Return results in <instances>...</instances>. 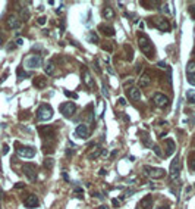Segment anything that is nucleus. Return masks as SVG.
Segmentation results:
<instances>
[{"label": "nucleus", "mask_w": 195, "mask_h": 209, "mask_svg": "<svg viewBox=\"0 0 195 209\" xmlns=\"http://www.w3.org/2000/svg\"><path fill=\"white\" fill-rule=\"evenodd\" d=\"M60 112H62L63 117L66 118H71L73 113L76 112V105L73 102H66L63 103V105H60Z\"/></svg>", "instance_id": "423d86ee"}, {"label": "nucleus", "mask_w": 195, "mask_h": 209, "mask_svg": "<svg viewBox=\"0 0 195 209\" xmlns=\"http://www.w3.org/2000/svg\"><path fill=\"white\" fill-rule=\"evenodd\" d=\"M158 66L163 68V69H167V66H166V63H164V62H158Z\"/></svg>", "instance_id": "79ce46f5"}, {"label": "nucleus", "mask_w": 195, "mask_h": 209, "mask_svg": "<svg viewBox=\"0 0 195 209\" xmlns=\"http://www.w3.org/2000/svg\"><path fill=\"white\" fill-rule=\"evenodd\" d=\"M22 171L24 174L27 175V178L31 181H35L37 180V171H35V165H31V164H25L22 166Z\"/></svg>", "instance_id": "9d476101"}, {"label": "nucleus", "mask_w": 195, "mask_h": 209, "mask_svg": "<svg viewBox=\"0 0 195 209\" xmlns=\"http://www.w3.org/2000/svg\"><path fill=\"white\" fill-rule=\"evenodd\" d=\"M3 155H8V152H9V146H8V144H3Z\"/></svg>", "instance_id": "ea45409f"}, {"label": "nucleus", "mask_w": 195, "mask_h": 209, "mask_svg": "<svg viewBox=\"0 0 195 209\" xmlns=\"http://www.w3.org/2000/svg\"><path fill=\"white\" fill-rule=\"evenodd\" d=\"M100 209H107V206H100Z\"/></svg>", "instance_id": "5fc2aeb1"}, {"label": "nucleus", "mask_w": 195, "mask_h": 209, "mask_svg": "<svg viewBox=\"0 0 195 209\" xmlns=\"http://www.w3.org/2000/svg\"><path fill=\"white\" fill-rule=\"evenodd\" d=\"M43 152L46 155H52L53 152H54V146H53L52 141H47V143H44L43 144Z\"/></svg>", "instance_id": "4be33fe9"}, {"label": "nucleus", "mask_w": 195, "mask_h": 209, "mask_svg": "<svg viewBox=\"0 0 195 209\" xmlns=\"http://www.w3.org/2000/svg\"><path fill=\"white\" fill-rule=\"evenodd\" d=\"M151 24L154 25L156 28L160 29V31H169V29H170V24H169L166 19L158 18V16H154V18H151Z\"/></svg>", "instance_id": "6e6552de"}, {"label": "nucleus", "mask_w": 195, "mask_h": 209, "mask_svg": "<svg viewBox=\"0 0 195 209\" xmlns=\"http://www.w3.org/2000/svg\"><path fill=\"white\" fill-rule=\"evenodd\" d=\"M25 184L24 183H18V184H15V189H24Z\"/></svg>", "instance_id": "a19ab883"}, {"label": "nucleus", "mask_w": 195, "mask_h": 209, "mask_svg": "<svg viewBox=\"0 0 195 209\" xmlns=\"http://www.w3.org/2000/svg\"><path fill=\"white\" fill-rule=\"evenodd\" d=\"M75 134L79 138H82V140H85L87 137H88V127L85 125V124H79V125L76 127L75 130Z\"/></svg>", "instance_id": "4468645a"}, {"label": "nucleus", "mask_w": 195, "mask_h": 209, "mask_svg": "<svg viewBox=\"0 0 195 209\" xmlns=\"http://www.w3.org/2000/svg\"><path fill=\"white\" fill-rule=\"evenodd\" d=\"M87 39L90 40L91 43H94V44H97V43H98V37H97V34H95L94 31H91V33H88V35H87Z\"/></svg>", "instance_id": "cd10ccee"}, {"label": "nucleus", "mask_w": 195, "mask_h": 209, "mask_svg": "<svg viewBox=\"0 0 195 209\" xmlns=\"http://www.w3.org/2000/svg\"><path fill=\"white\" fill-rule=\"evenodd\" d=\"M24 205H25V208L34 209V208H37L38 205H40V200H38V197L35 195H29L28 197L24 200Z\"/></svg>", "instance_id": "ddd939ff"}, {"label": "nucleus", "mask_w": 195, "mask_h": 209, "mask_svg": "<svg viewBox=\"0 0 195 209\" xmlns=\"http://www.w3.org/2000/svg\"><path fill=\"white\" fill-rule=\"evenodd\" d=\"M160 9H162V12L163 13H170V9H169V5H167V3H162V8H160Z\"/></svg>", "instance_id": "473e14b6"}, {"label": "nucleus", "mask_w": 195, "mask_h": 209, "mask_svg": "<svg viewBox=\"0 0 195 209\" xmlns=\"http://www.w3.org/2000/svg\"><path fill=\"white\" fill-rule=\"evenodd\" d=\"M24 65L27 66V68H40L41 65H43V58L40 56V55H29V56H27L24 60Z\"/></svg>", "instance_id": "7ed1b4c3"}, {"label": "nucleus", "mask_w": 195, "mask_h": 209, "mask_svg": "<svg viewBox=\"0 0 195 209\" xmlns=\"http://www.w3.org/2000/svg\"><path fill=\"white\" fill-rule=\"evenodd\" d=\"M144 172L152 180H158V178H163L166 175V171L163 168H154V166H144Z\"/></svg>", "instance_id": "20e7f679"}, {"label": "nucleus", "mask_w": 195, "mask_h": 209, "mask_svg": "<svg viewBox=\"0 0 195 209\" xmlns=\"http://www.w3.org/2000/svg\"><path fill=\"white\" fill-rule=\"evenodd\" d=\"M164 143H166V147H167L166 155H172V153H175V150H176V143L172 140V138H167Z\"/></svg>", "instance_id": "6ab92c4d"}, {"label": "nucleus", "mask_w": 195, "mask_h": 209, "mask_svg": "<svg viewBox=\"0 0 195 209\" xmlns=\"http://www.w3.org/2000/svg\"><path fill=\"white\" fill-rule=\"evenodd\" d=\"M119 103H120V105H126V100L120 97V99H119Z\"/></svg>", "instance_id": "49530a36"}, {"label": "nucleus", "mask_w": 195, "mask_h": 209, "mask_svg": "<svg viewBox=\"0 0 195 209\" xmlns=\"http://www.w3.org/2000/svg\"><path fill=\"white\" fill-rule=\"evenodd\" d=\"M6 24H8V28L9 29H19L21 28V21H19L18 16H15V15H10L9 18L6 19Z\"/></svg>", "instance_id": "f8f14e48"}, {"label": "nucleus", "mask_w": 195, "mask_h": 209, "mask_svg": "<svg viewBox=\"0 0 195 209\" xmlns=\"http://www.w3.org/2000/svg\"><path fill=\"white\" fill-rule=\"evenodd\" d=\"M186 72H188V75H195V62L194 60L188 62V65H186Z\"/></svg>", "instance_id": "a878e982"}, {"label": "nucleus", "mask_w": 195, "mask_h": 209, "mask_svg": "<svg viewBox=\"0 0 195 209\" xmlns=\"http://www.w3.org/2000/svg\"><path fill=\"white\" fill-rule=\"evenodd\" d=\"M38 133L41 134V137L46 141H52L54 138V127H52V125L38 127Z\"/></svg>", "instance_id": "39448f33"}, {"label": "nucleus", "mask_w": 195, "mask_h": 209, "mask_svg": "<svg viewBox=\"0 0 195 209\" xmlns=\"http://www.w3.org/2000/svg\"><path fill=\"white\" fill-rule=\"evenodd\" d=\"M191 158H192V159H194V160H195V150H194V152H192V153H191Z\"/></svg>", "instance_id": "603ef678"}, {"label": "nucleus", "mask_w": 195, "mask_h": 209, "mask_svg": "<svg viewBox=\"0 0 195 209\" xmlns=\"http://www.w3.org/2000/svg\"><path fill=\"white\" fill-rule=\"evenodd\" d=\"M3 199V191H2V189H0V200Z\"/></svg>", "instance_id": "864d4df0"}, {"label": "nucleus", "mask_w": 195, "mask_h": 209, "mask_svg": "<svg viewBox=\"0 0 195 209\" xmlns=\"http://www.w3.org/2000/svg\"><path fill=\"white\" fill-rule=\"evenodd\" d=\"M188 83L191 86H195V75H188Z\"/></svg>", "instance_id": "c9c22d12"}, {"label": "nucleus", "mask_w": 195, "mask_h": 209, "mask_svg": "<svg viewBox=\"0 0 195 209\" xmlns=\"http://www.w3.org/2000/svg\"><path fill=\"white\" fill-rule=\"evenodd\" d=\"M186 99L189 103H195V90H189L186 93Z\"/></svg>", "instance_id": "c756f323"}, {"label": "nucleus", "mask_w": 195, "mask_h": 209, "mask_svg": "<svg viewBox=\"0 0 195 209\" xmlns=\"http://www.w3.org/2000/svg\"><path fill=\"white\" fill-rule=\"evenodd\" d=\"M43 166L44 168H47V170H52L53 166H54V159H52V158H46V159L43 160Z\"/></svg>", "instance_id": "393cba45"}, {"label": "nucleus", "mask_w": 195, "mask_h": 209, "mask_svg": "<svg viewBox=\"0 0 195 209\" xmlns=\"http://www.w3.org/2000/svg\"><path fill=\"white\" fill-rule=\"evenodd\" d=\"M101 49L106 50V52H112V50H113V46L110 43H103L101 44Z\"/></svg>", "instance_id": "2f4dec72"}, {"label": "nucleus", "mask_w": 195, "mask_h": 209, "mask_svg": "<svg viewBox=\"0 0 195 209\" xmlns=\"http://www.w3.org/2000/svg\"><path fill=\"white\" fill-rule=\"evenodd\" d=\"M34 86L38 88H44L46 86H47V80H46V77H35L34 78Z\"/></svg>", "instance_id": "aec40b11"}, {"label": "nucleus", "mask_w": 195, "mask_h": 209, "mask_svg": "<svg viewBox=\"0 0 195 209\" xmlns=\"http://www.w3.org/2000/svg\"><path fill=\"white\" fill-rule=\"evenodd\" d=\"M150 83H151V78H150V74H148V72L142 74V75H141V78H139V81H138L139 87H147Z\"/></svg>", "instance_id": "412c9836"}, {"label": "nucleus", "mask_w": 195, "mask_h": 209, "mask_svg": "<svg viewBox=\"0 0 195 209\" xmlns=\"http://www.w3.org/2000/svg\"><path fill=\"white\" fill-rule=\"evenodd\" d=\"M138 46H139V49L142 50V53L145 55V56H148V58H152V56H154V47H152L150 39H148L147 35L141 34V33L138 34Z\"/></svg>", "instance_id": "f257e3e1"}, {"label": "nucleus", "mask_w": 195, "mask_h": 209, "mask_svg": "<svg viewBox=\"0 0 195 209\" xmlns=\"http://www.w3.org/2000/svg\"><path fill=\"white\" fill-rule=\"evenodd\" d=\"M35 117H37L38 121H48V119H52V117H53V109L48 106L47 103H43V105L37 109Z\"/></svg>", "instance_id": "f03ea898"}, {"label": "nucleus", "mask_w": 195, "mask_h": 209, "mask_svg": "<svg viewBox=\"0 0 195 209\" xmlns=\"http://www.w3.org/2000/svg\"><path fill=\"white\" fill-rule=\"evenodd\" d=\"M152 102L160 107H166L169 105V97H167L166 94H163V93H156L152 96Z\"/></svg>", "instance_id": "9b49d317"}, {"label": "nucleus", "mask_w": 195, "mask_h": 209, "mask_svg": "<svg viewBox=\"0 0 195 209\" xmlns=\"http://www.w3.org/2000/svg\"><path fill=\"white\" fill-rule=\"evenodd\" d=\"M135 83V78H129L128 81H125L123 83V87H128V86H131V84Z\"/></svg>", "instance_id": "e433bc0d"}, {"label": "nucleus", "mask_w": 195, "mask_h": 209, "mask_svg": "<svg viewBox=\"0 0 195 209\" xmlns=\"http://www.w3.org/2000/svg\"><path fill=\"white\" fill-rule=\"evenodd\" d=\"M16 44H18V46H22V44H24V40H22V39H18V40H16Z\"/></svg>", "instance_id": "37998d69"}, {"label": "nucleus", "mask_w": 195, "mask_h": 209, "mask_svg": "<svg viewBox=\"0 0 195 209\" xmlns=\"http://www.w3.org/2000/svg\"><path fill=\"white\" fill-rule=\"evenodd\" d=\"M139 208L141 209H152V197L151 196H145V197L139 202Z\"/></svg>", "instance_id": "dca6fc26"}, {"label": "nucleus", "mask_w": 195, "mask_h": 209, "mask_svg": "<svg viewBox=\"0 0 195 209\" xmlns=\"http://www.w3.org/2000/svg\"><path fill=\"white\" fill-rule=\"evenodd\" d=\"M189 168H191V170H192V171L195 172V160L192 159V158L189 159Z\"/></svg>", "instance_id": "4c0bfd02"}, {"label": "nucleus", "mask_w": 195, "mask_h": 209, "mask_svg": "<svg viewBox=\"0 0 195 209\" xmlns=\"http://www.w3.org/2000/svg\"><path fill=\"white\" fill-rule=\"evenodd\" d=\"M44 71H46L47 75H52V74L54 72V66H53V63H47V65L44 66Z\"/></svg>", "instance_id": "7c9ffc66"}, {"label": "nucleus", "mask_w": 195, "mask_h": 209, "mask_svg": "<svg viewBox=\"0 0 195 209\" xmlns=\"http://www.w3.org/2000/svg\"><path fill=\"white\" fill-rule=\"evenodd\" d=\"M154 153H156L157 156H160V158H163V156H164V153H163L162 149H160L158 146H154Z\"/></svg>", "instance_id": "72a5a7b5"}, {"label": "nucleus", "mask_w": 195, "mask_h": 209, "mask_svg": "<svg viewBox=\"0 0 195 209\" xmlns=\"http://www.w3.org/2000/svg\"><path fill=\"white\" fill-rule=\"evenodd\" d=\"M98 174H100V175H106V170H100V171H98Z\"/></svg>", "instance_id": "09e8293b"}, {"label": "nucleus", "mask_w": 195, "mask_h": 209, "mask_svg": "<svg viewBox=\"0 0 195 209\" xmlns=\"http://www.w3.org/2000/svg\"><path fill=\"white\" fill-rule=\"evenodd\" d=\"M179 172H181V158L176 156L175 159L172 160V164H170V177H172V180H176L178 177H179Z\"/></svg>", "instance_id": "0eeeda50"}, {"label": "nucleus", "mask_w": 195, "mask_h": 209, "mask_svg": "<svg viewBox=\"0 0 195 209\" xmlns=\"http://www.w3.org/2000/svg\"><path fill=\"white\" fill-rule=\"evenodd\" d=\"M16 74H18V78H19V80H24V78L31 77V74H29V72H25V71H24L22 68H18Z\"/></svg>", "instance_id": "bb28decb"}, {"label": "nucleus", "mask_w": 195, "mask_h": 209, "mask_svg": "<svg viewBox=\"0 0 195 209\" xmlns=\"http://www.w3.org/2000/svg\"><path fill=\"white\" fill-rule=\"evenodd\" d=\"M72 153H73V152H72V150H71V149H68V150H66V155H68V156H71V155H72Z\"/></svg>", "instance_id": "8fccbe9b"}, {"label": "nucleus", "mask_w": 195, "mask_h": 209, "mask_svg": "<svg viewBox=\"0 0 195 209\" xmlns=\"http://www.w3.org/2000/svg\"><path fill=\"white\" fill-rule=\"evenodd\" d=\"M19 15H21V19L22 21H28L29 19V9L28 8H22L21 12H19Z\"/></svg>", "instance_id": "b1692460"}, {"label": "nucleus", "mask_w": 195, "mask_h": 209, "mask_svg": "<svg viewBox=\"0 0 195 209\" xmlns=\"http://www.w3.org/2000/svg\"><path fill=\"white\" fill-rule=\"evenodd\" d=\"M37 22H38L40 25H44L46 22H47V18H46V16H40V18L37 19Z\"/></svg>", "instance_id": "f704fd0d"}, {"label": "nucleus", "mask_w": 195, "mask_h": 209, "mask_svg": "<svg viewBox=\"0 0 195 209\" xmlns=\"http://www.w3.org/2000/svg\"><path fill=\"white\" fill-rule=\"evenodd\" d=\"M191 15H192V16H194V18H195V6H192V8H191Z\"/></svg>", "instance_id": "c03bdc74"}, {"label": "nucleus", "mask_w": 195, "mask_h": 209, "mask_svg": "<svg viewBox=\"0 0 195 209\" xmlns=\"http://www.w3.org/2000/svg\"><path fill=\"white\" fill-rule=\"evenodd\" d=\"M157 209H170V208H169V206H167V205H166V206H158Z\"/></svg>", "instance_id": "3c124183"}, {"label": "nucleus", "mask_w": 195, "mask_h": 209, "mask_svg": "<svg viewBox=\"0 0 195 209\" xmlns=\"http://www.w3.org/2000/svg\"><path fill=\"white\" fill-rule=\"evenodd\" d=\"M62 175H63V178H65V180H66V181H68V180H69V177H68V174H66V171H63V174H62Z\"/></svg>", "instance_id": "a18cd8bd"}, {"label": "nucleus", "mask_w": 195, "mask_h": 209, "mask_svg": "<svg viewBox=\"0 0 195 209\" xmlns=\"http://www.w3.org/2000/svg\"><path fill=\"white\" fill-rule=\"evenodd\" d=\"M16 153H18L21 158H28V159H31V158L35 156V147H32V146H21L18 150H16Z\"/></svg>", "instance_id": "1a4fd4ad"}, {"label": "nucleus", "mask_w": 195, "mask_h": 209, "mask_svg": "<svg viewBox=\"0 0 195 209\" xmlns=\"http://www.w3.org/2000/svg\"><path fill=\"white\" fill-rule=\"evenodd\" d=\"M65 96H68V97H73V99H75V97H76V94H75V93H71V91H66V90H65Z\"/></svg>", "instance_id": "58836bf2"}, {"label": "nucleus", "mask_w": 195, "mask_h": 209, "mask_svg": "<svg viewBox=\"0 0 195 209\" xmlns=\"http://www.w3.org/2000/svg\"><path fill=\"white\" fill-rule=\"evenodd\" d=\"M194 55H195V50H194Z\"/></svg>", "instance_id": "6e6d98bb"}, {"label": "nucleus", "mask_w": 195, "mask_h": 209, "mask_svg": "<svg viewBox=\"0 0 195 209\" xmlns=\"http://www.w3.org/2000/svg\"><path fill=\"white\" fill-rule=\"evenodd\" d=\"M100 153H101V149L98 146H95V149L90 153V159H95V158H98V156H100Z\"/></svg>", "instance_id": "c85d7f7f"}, {"label": "nucleus", "mask_w": 195, "mask_h": 209, "mask_svg": "<svg viewBox=\"0 0 195 209\" xmlns=\"http://www.w3.org/2000/svg\"><path fill=\"white\" fill-rule=\"evenodd\" d=\"M128 94H129V97L132 99V100H139L141 99V90L139 88H137V87H131L128 90Z\"/></svg>", "instance_id": "f3484780"}, {"label": "nucleus", "mask_w": 195, "mask_h": 209, "mask_svg": "<svg viewBox=\"0 0 195 209\" xmlns=\"http://www.w3.org/2000/svg\"><path fill=\"white\" fill-rule=\"evenodd\" d=\"M6 77H8V74H5V75H3V77L0 78V83H3V81H5V80H6Z\"/></svg>", "instance_id": "de8ad7c7"}, {"label": "nucleus", "mask_w": 195, "mask_h": 209, "mask_svg": "<svg viewBox=\"0 0 195 209\" xmlns=\"http://www.w3.org/2000/svg\"><path fill=\"white\" fill-rule=\"evenodd\" d=\"M84 81H85V84L88 86V87L91 88V90H94L95 88V83L94 80H92V77L90 75V72L87 71V69H84Z\"/></svg>", "instance_id": "a211bd4d"}, {"label": "nucleus", "mask_w": 195, "mask_h": 209, "mask_svg": "<svg viewBox=\"0 0 195 209\" xmlns=\"http://www.w3.org/2000/svg\"><path fill=\"white\" fill-rule=\"evenodd\" d=\"M98 29H100L106 37H112V35H114V28H113V27H110V25L100 24V25H98Z\"/></svg>", "instance_id": "2eb2a0df"}, {"label": "nucleus", "mask_w": 195, "mask_h": 209, "mask_svg": "<svg viewBox=\"0 0 195 209\" xmlns=\"http://www.w3.org/2000/svg\"><path fill=\"white\" fill-rule=\"evenodd\" d=\"M103 16H104L106 19H113V18H114L113 9H112V8H109V6H107V8H104V9H103Z\"/></svg>", "instance_id": "5701e85b"}]
</instances>
